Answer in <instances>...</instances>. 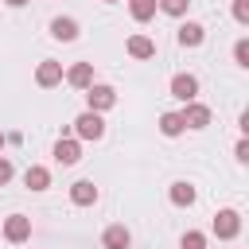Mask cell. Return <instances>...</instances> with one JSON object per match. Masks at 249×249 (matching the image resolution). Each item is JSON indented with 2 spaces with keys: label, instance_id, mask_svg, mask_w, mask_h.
Masks as SVG:
<instances>
[{
  "label": "cell",
  "instance_id": "cell-1",
  "mask_svg": "<svg viewBox=\"0 0 249 249\" xmlns=\"http://www.w3.org/2000/svg\"><path fill=\"white\" fill-rule=\"evenodd\" d=\"M74 136H78V140H101V136H105V121H101V113L86 109V113L74 121Z\"/></svg>",
  "mask_w": 249,
  "mask_h": 249
},
{
  "label": "cell",
  "instance_id": "cell-2",
  "mask_svg": "<svg viewBox=\"0 0 249 249\" xmlns=\"http://www.w3.org/2000/svg\"><path fill=\"white\" fill-rule=\"evenodd\" d=\"M86 105H89L93 113H105V109H113V105H117V89H113V86H97V82H93V86L86 89Z\"/></svg>",
  "mask_w": 249,
  "mask_h": 249
},
{
  "label": "cell",
  "instance_id": "cell-3",
  "mask_svg": "<svg viewBox=\"0 0 249 249\" xmlns=\"http://www.w3.org/2000/svg\"><path fill=\"white\" fill-rule=\"evenodd\" d=\"M214 233H218L222 241H233V237L241 233V214H237V210H218V218H214Z\"/></svg>",
  "mask_w": 249,
  "mask_h": 249
},
{
  "label": "cell",
  "instance_id": "cell-4",
  "mask_svg": "<svg viewBox=\"0 0 249 249\" xmlns=\"http://www.w3.org/2000/svg\"><path fill=\"white\" fill-rule=\"evenodd\" d=\"M4 237H8L12 245L27 241V237H31V218H27V214H12V218H4Z\"/></svg>",
  "mask_w": 249,
  "mask_h": 249
},
{
  "label": "cell",
  "instance_id": "cell-5",
  "mask_svg": "<svg viewBox=\"0 0 249 249\" xmlns=\"http://www.w3.org/2000/svg\"><path fill=\"white\" fill-rule=\"evenodd\" d=\"M35 82H39L43 89L58 86V82H62V62H54V58H43V62L35 66Z\"/></svg>",
  "mask_w": 249,
  "mask_h": 249
},
{
  "label": "cell",
  "instance_id": "cell-6",
  "mask_svg": "<svg viewBox=\"0 0 249 249\" xmlns=\"http://www.w3.org/2000/svg\"><path fill=\"white\" fill-rule=\"evenodd\" d=\"M171 97L195 101V97H198V78H195V74H175V78H171Z\"/></svg>",
  "mask_w": 249,
  "mask_h": 249
},
{
  "label": "cell",
  "instance_id": "cell-7",
  "mask_svg": "<svg viewBox=\"0 0 249 249\" xmlns=\"http://www.w3.org/2000/svg\"><path fill=\"white\" fill-rule=\"evenodd\" d=\"M62 78H66L74 89H89V86H93V62H74Z\"/></svg>",
  "mask_w": 249,
  "mask_h": 249
},
{
  "label": "cell",
  "instance_id": "cell-8",
  "mask_svg": "<svg viewBox=\"0 0 249 249\" xmlns=\"http://www.w3.org/2000/svg\"><path fill=\"white\" fill-rule=\"evenodd\" d=\"M183 124L195 128V132L206 128V124H210V109H206L202 101H187V109H183Z\"/></svg>",
  "mask_w": 249,
  "mask_h": 249
},
{
  "label": "cell",
  "instance_id": "cell-9",
  "mask_svg": "<svg viewBox=\"0 0 249 249\" xmlns=\"http://www.w3.org/2000/svg\"><path fill=\"white\" fill-rule=\"evenodd\" d=\"M51 35L62 39V43H74V39H78V19H70V16H54V19H51Z\"/></svg>",
  "mask_w": 249,
  "mask_h": 249
},
{
  "label": "cell",
  "instance_id": "cell-10",
  "mask_svg": "<svg viewBox=\"0 0 249 249\" xmlns=\"http://www.w3.org/2000/svg\"><path fill=\"white\" fill-rule=\"evenodd\" d=\"M54 160H58L62 167L78 163V160H82V144H78V140H70V136H66V140H58V144H54Z\"/></svg>",
  "mask_w": 249,
  "mask_h": 249
},
{
  "label": "cell",
  "instance_id": "cell-11",
  "mask_svg": "<svg viewBox=\"0 0 249 249\" xmlns=\"http://www.w3.org/2000/svg\"><path fill=\"white\" fill-rule=\"evenodd\" d=\"M70 202H74V206H93V202H97V187H93L89 179H78V183L70 187Z\"/></svg>",
  "mask_w": 249,
  "mask_h": 249
},
{
  "label": "cell",
  "instance_id": "cell-12",
  "mask_svg": "<svg viewBox=\"0 0 249 249\" xmlns=\"http://www.w3.org/2000/svg\"><path fill=\"white\" fill-rule=\"evenodd\" d=\"M101 245H105V249H128V245H132V233H128L124 226H109V230L101 233Z\"/></svg>",
  "mask_w": 249,
  "mask_h": 249
},
{
  "label": "cell",
  "instance_id": "cell-13",
  "mask_svg": "<svg viewBox=\"0 0 249 249\" xmlns=\"http://www.w3.org/2000/svg\"><path fill=\"white\" fill-rule=\"evenodd\" d=\"M124 51H128L132 58H152V54H156V43H152L148 35H128Z\"/></svg>",
  "mask_w": 249,
  "mask_h": 249
},
{
  "label": "cell",
  "instance_id": "cell-14",
  "mask_svg": "<svg viewBox=\"0 0 249 249\" xmlns=\"http://www.w3.org/2000/svg\"><path fill=\"white\" fill-rule=\"evenodd\" d=\"M202 39H206V27H202V23H195V19H187V23L179 27V43H183V47H198Z\"/></svg>",
  "mask_w": 249,
  "mask_h": 249
},
{
  "label": "cell",
  "instance_id": "cell-15",
  "mask_svg": "<svg viewBox=\"0 0 249 249\" xmlns=\"http://www.w3.org/2000/svg\"><path fill=\"white\" fill-rule=\"evenodd\" d=\"M23 183H27L31 191H47V187H51V171L35 163V167H27V171H23Z\"/></svg>",
  "mask_w": 249,
  "mask_h": 249
},
{
  "label": "cell",
  "instance_id": "cell-16",
  "mask_svg": "<svg viewBox=\"0 0 249 249\" xmlns=\"http://www.w3.org/2000/svg\"><path fill=\"white\" fill-rule=\"evenodd\" d=\"M167 198H171L175 206H195V187L179 179V183H171V191H167Z\"/></svg>",
  "mask_w": 249,
  "mask_h": 249
},
{
  "label": "cell",
  "instance_id": "cell-17",
  "mask_svg": "<svg viewBox=\"0 0 249 249\" xmlns=\"http://www.w3.org/2000/svg\"><path fill=\"white\" fill-rule=\"evenodd\" d=\"M160 132H163V136H179V132H187L183 113H163V117H160Z\"/></svg>",
  "mask_w": 249,
  "mask_h": 249
},
{
  "label": "cell",
  "instance_id": "cell-18",
  "mask_svg": "<svg viewBox=\"0 0 249 249\" xmlns=\"http://www.w3.org/2000/svg\"><path fill=\"white\" fill-rule=\"evenodd\" d=\"M128 12H132L136 23H148L156 16V0H128Z\"/></svg>",
  "mask_w": 249,
  "mask_h": 249
},
{
  "label": "cell",
  "instance_id": "cell-19",
  "mask_svg": "<svg viewBox=\"0 0 249 249\" xmlns=\"http://www.w3.org/2000/svg\"><path fill=\"white\" fill-rule=\"evenodd\" d=\"M187 4H191V0H156V8H160V12H167V16H183V12H187Z\"/></svg>",
  "mask_w": 249,
  "mask_h": 249
},
{
  "label": "cell",
  "instance_id": "cell-20",
  "mask_svg": "<svg viewBox=\"0 0 249 249\" xmlns=\"http://www.w3.org/2000/svg\"><path fill=\"white\" fill-rule=\"evenodd\" d=\"M233 62L237 66H249V39H237L233 43Z\"/></svg>",
  "mask_w": 249,
  "mask_h": 249
},
{
  "label": "cell",
  "instance_id": "cell-21",
  "mask_svg": "<svg viewBox=\"0 0 249 249\" xmlns=\"http://www.w3.org/2000/svg\"><path fill=\"white\" fill-rule=\"evenodd\" d=\"M179 245H183V249H206V237H202L198 230H191V233H183Z\"/></svg>",
  "mask_w": 249,
  "mask_h": 249
},
{
  "label": "cell",
  "instance_id": "cell-22",
  "mask_svg": "<svg viewBox=\"0 0 249 249\" xmlns=\"http://www.w3.org/2000/svg\"><path fill=\"white\" fill-rule=\"evenodd\" d=\"M233 19L237 23H249V0H233Z\"/></svg>",
  "mask_w": 249,
  "mask_h": 249
},
{
  "label": "cell",
  "instance_id": "cell-23",
  "mask_svg": "<svg viewBox=\"0 0 249 249\" xmlns=\"http://www.w3.org/2000/svg\"><path fill=\"white\" fill-rule=\"evenodd\" d=\"M233 156H237V163H249V140H237Z\"/></svg>",
  "mask_w": 249,
  "mask_h": 249
},
{
  "label": "cell",
  "instance_id": "cell-24",
  "mask_svg": "<svg viewBox=\"0 0 249 249\" xmlns=\"http://www.w3.org/2000/svg\"><path fill=\"white\" fill-rule=\"evenodd\" d=\"M8 179H12V160H4V156H0V187H4Z\"/></svg>",
  "mask_w": 249,
  "mask_h": 249
},
{
  "label": "cell",
  "instance_id": "cell-25",
  "mask_svg": "<svg viewBox=\"0 0 249 249\" xmlns=\"http://www.w3.org/2000/svg\"><path fill=\"white\" fill-rule=\"evenodd\" d=\"M4 4H8V8H23L27 0H4Z\"/></svg>",
  "mask_w": 249,
  "mask_h": 249
},
{
  "label": "cell",
  "instance_id": "cell-26",
  "mask_svg": "<svg viewBox=\"0 0 249 249\" xmlns=\"http://www.w3.org/2000/svg\"><path fill=\"white\" fill-rule=\"evenodd\" d=\"M0 148H4V132H0Z\"/></svg>",
  "mask_w": 249,
  "mask_h": 249
},
{
  "label": "cell",
  "instance_id": "cell-27",
  "mask_svg": "<svg viewBox=\"0 0 249 249\" xmlns=\"http://www.w3.org/2000/svg\"><path fill=\"white\" fill-rule=\"evenodd\" d=\"M105 4H117V0H105Z\"/></svg>",
  "mask_w": 249,
  "mask_h": 249
}]
</instances>
